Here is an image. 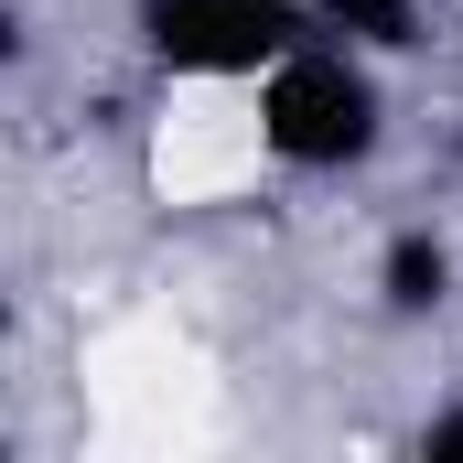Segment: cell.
Instances as JSON below:
<instances>
[{"label": "cell", "instance_id": "cell-1", "mask_svg": "<svg viewBox=\"0 0 463 463\" xmlns=\"http://www.w3.org/2000/svg\"><path fill=\"white\" fill-rule=\"evenodd\" d=\"M248 129H259V162L291 173V184H345V173H366L388 151V54H366L345 33L291 43L248 87Z\"/></svg>", "mask_w": 463, "mask_h": 463}, {"label": "cell", "instance_id": "cell-2", "mask_svg": "<svg viewBox=\"0 0 463 463\" xmlns=\"http://www.w3.org/2000/svg\"><path fill=\"white\" fill-rule=\"evenodd\" d=\"M313 33V0H129V54L162 87H259Z\"/></svg>", "mask_w": 463, "mask_h": 463}, {"label": "cell", "instance_id": "cell-3", "mask_svg": "<svg viewBox=\"0 0 463 463\" xmlns=\"http://www.w3.org/2000/svg\"><path fill=\"white\" fill-rule=\"evenodd\" d=\"M453 280H463V259H453V237L442 227H388L377 237V269H366V291H377V313L388 324H442L453 313Z\"/></svg>", "mask_w": 463, "mask_h": 463}, {"label": "cell", "instance_id": "cell-4", "mask_svg": "<svg viewBox=\"0 0 463 463\" xmlns=\"http://www.w3.org/2000/svg\"><path fill=\"white\" fill-rule=\"evenodd\" d=\"M324 11V33H345L366 54H410L420 43V0H313Z\"/></svg>", "mask_w": 463, "mask_h": 463}, {"label": "cell", "instance_id": "cell-5", "mask_svg": "<svg viewBox=\"0 0 463 463\" xmlns=\"http://www.w3.org/2000/svg\"><path fill=\"white\" fill-rule=\"evenodd\" d=\"M410 453H420V463H463V399H442V410L410 420Z\"/></svg>", "mask_w": 463, "mask_h": 463}, {"label": "cell", "instance_id": "cell-6", "mask_svg": "<svg viewBox=\"0 0 463 463\" xmlns=\"http://www.w3.org/2000/svg\"><path fill=\"white\" fill-rule=\"evenodd\" d=\"M453 151H463V129H453Z\"/></svg>", "mask_w": 463, "mask_h": 463}]
</instances>
